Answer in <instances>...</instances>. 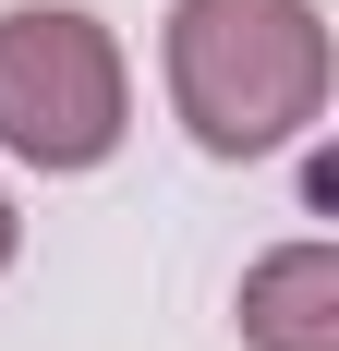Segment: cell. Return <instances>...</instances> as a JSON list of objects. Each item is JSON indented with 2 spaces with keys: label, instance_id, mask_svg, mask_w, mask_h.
<instances>
[{
  "label": "cell",
  "instance_id": "obj_1",
  "mask_svg": "<svg viewBox=\"0 0 339 351\" xmlns=\"http://www.w3.org/2000/svg\"><path fill=\"white\" fill-rule=\"evenodd\" d=\"M170 109L206 158H267L327 109V25L315 0H170Z\"/></svg>",
  "mask_w": 339,
  "mask_h": 351
},
{
  "label": "cell",
  "instance_id": "obj_2",
  "mask_svg": "<svg viewBox=\"0 0 339 351\" xmlns=\"http://www.w3.org/2000/svg\"><path fill=\"white\" fill-rule=\"evenodd\" d=\"M134 134V73L121 36L73 0H25L0 12V145L25 170H97Z\"/></svg>",
  "mask_w": 339,
  "mask_h": 351
},
{
  "label": "cell",
  "instance_id": "obj_3",
  "mask_svg": "<svg viewBox=\"0 0 339 351\" xmlns=\"http://www.w3.org/2000/svg\"><path fill=\"white\" fill-rule=\"evenodd\" d=\"M242 351H339V243H279L242 267Z\"/></svg>",
  "mask_w": 339,
  "mask_h": 351
},
{
  "label": "cell",
  "instance_id": "obj_4",
  "mask_svg": "<svg viewBox=\"0 0 339 351\" xmlns=\"http://www.w3.org/2000/svg\"><path fill=\"white\" fill-rule=\"evenodd\" d=\"M12 254H25V218H12V194H0V267H12Z\"/></svg>",
  "mask_w": 339,
  "mask_h": 351
}]
</instances>
